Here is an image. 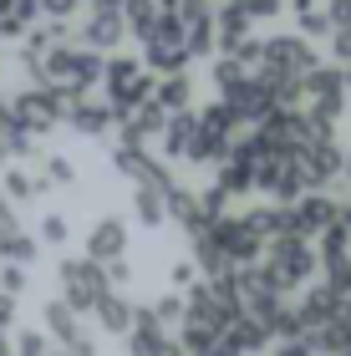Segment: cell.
Here are the masks:
<instances>
[{"label":"cell","mask_w":351,"mask_h":356,"mask_svg":"<svg viewBox=\"0 0 351 356\" xmlns=\"http://www.w3.org/2000/svg\"><path fill=\"white\" fill-rule=\"evenodd\" d=\"M341 214H346V204L336 199V193H321V188L291 204V224H295V234H306V239L326 234L331 224H341Z\"/></svg>","instance_id":"8fae6325"},{"label":"cell","mask_w":351,"mask_h":356,"mask_svg":"<svg viewBox=\"0 0 351 356\" xmlns=\"http://www.w3.org/2000/svg\"><path fill=\"white\" fill-rule=\"evenodd\" d=\"M270 356H316V346L306 341V336H280V341H275V351H270Z\"/></svg>","instance_id":"4dcf8cb0"},{"label":"cell","mask_w":351,"mask_h":356,"mask_svg":"<svg viewBox=\"0 0 351 356\" xmlns=\"http://www.w3.org/2000/svg\"><path fill=\"white\" fill-rule=\"evenodd\" d=\"M214 36H219V51H234L239 41L254 36V21L234 6V0H225V6H214Z\"/></svg>","instance_id":"ac0fdd59"},{"label":"cell","mask_w":351,"mask_h":356,"mask_svg":"<svg viewBox=\"0 0 351 356\" xmlns=\"http://www.w3.org/2000/svg\"><path fill=\"white\" fill-rule=\"evenodd\" d=\"M102 87H107V102H113V112L122 118L127 107L148 102L153 97V72L142 67V56H127V51H113L102 61Z\"/></svg>","instance_id":"277c9868"},{"label":"cell","mask_w":351,"mask_h":356,"mask_svg":"<svg viewBox=\"0 0 351 356\" xmlns=\"http://www.w3.org/2000/svg\"><path fill=\"white\" fill-rule=\"evenodd\" d=\"M133 219L142 224V229H163V224H168V193L133 188Z\"/></svg>","instance_id":"ffe728a7"},{"label":"cell","mask_w":351,"mask_h":356,"mask_svg":"<svg viewBox=\"0 0 351 356\" xmlns=\"http://www.w3.org/2000/svg\"><path fill=\"white\" fill-rule=\"evenodd\" d=\"M0 193H6L10 204H26V199H41L46 184L36 173H26V168H6V178H0Z\"/></svg>","instance_id":"44dd1931"},{"label":"cell","mask_w":351,"mask_h":356,"mask_svg":"<svg viewBox=\"0 0 351 356\" xmlns=\"http://www.w3.org/2000/svg\"><path fill=\"white\" fill-rule=\"evenodd\" d=\"M36 178L46 188H76V163L67 153H41L36 158Z\"/></svg>","instance_id":"d6986e66"},{"label":"cell","mask_w":351,"mask_h":356,"mask_svg":"<svg viewBox=\"0 0 351 356\" xmlns=\"http://www.w3.org/2000/svg\"><path fill=\"white\" fill-rule=\"evenodd\" d=\"M127 250H133V229H127L122 214H102V219L87 229V239H82V254H87V260H97V265L122 260Z\"/></svg>","instance_id":"30bf717a"},{"label":"cell","mask_w":351,"mask_h":356,"mask_svg":"<svg viewBox=\"0 0 351 356\" xmlns=\"http://www.w3.org/2000/svg\"><path fill=\"white\" fill-rule=\"evenodd\" d=\"M10 331H15V296L0 290V336H10Z\"/></svg>","instance_id":"836d02e7"},{"label":"cell","mask_w":351,"mask_h":356,"mask_svg":"<svg viewBox=\"0 0 351 356\" xmlns=\"http://www.w3.org/2000/svg\"><path fill=\"white\" fill-rule=\"evenodd\" d=\"M92 316H97V331L102 336H127V331H133V316H138V300L127 296V290H107Z\"/></svg>","instance_id":"2e32d148"},{"label":"cell","mask_w":351,"mask_h":356,"mask_svg":"<svg viewBox=\"0 0 351 356\" xmlns=\"http://www.w3.org/2000/svg\"><path fill=\"white\" fill-rule=\"evenodd\" d=\"M113 290V280H107V270L97 265V260H87V254H67V260L56 265V296L72 305V311H82V316H92L97 311V300Z\"/></svg>","instance_id":"3957f363"},{"label":"cell","mask_w":351,"mask_h":356,"mask_svg":"<svg viewBox=\"0 0 351 356\" xmlns=\"http://www.w3.org/2000/svg\"><path fill=\"white\" fill-rule=\"evenodd\" d=\"M199 280V265L194 260H173V290H188Z\"/></svg>","instance_id":"1f68e13d"},{"label":"cell","mask_w":351,"mask_h":356,"mask_svg":"<svg viewBox=\"0 0 351 356\" xmlns=\"http://www.w3.org/2000/svg\"><path fill=\"white\" fill-rule=\"evenodd\" d=\"M239 10L250 15V21H275V15L285 10V0H234Z\"/></svg>","instance_id":"f1b7e54d"},{"label":"cell","mask_w":351,"mask_h":356,"mask_svg":"<svg viewBox=\"0 0 351 356\" xmlns=\"http://www.w3.org/2000/svg\"><path fill=\"white\" fill-rule=\"evenodd\" d=\"M102 51H87V46H72V41H61L46 51V61L36 72H31V82H41V87H51L61 92L67 102H76V97H92V87H102Z\"/></svg>","instance_id":"6da1fadb"},{"label":"cell","mask_w":351,"mask_h":356,"mask_svg":"<svg viewBox=\"0 0 351 356\" xmlns=\"http://www.w3.org/2000/svg\"><path fill=\"white\" fill-rule=\"evenodd\" d=\"M76 10H82V0H41V15H46V21H72Z\"/></svg>","instance_id":"f546056e"},{"label":"cell","mask_w":351,"mask_h":356,"mask_svg":"<svg viewBox=\"0 0 351 356\" xmlns=\"http://www.w3.org/2000/svg\"><path fill=\"white\" fill-rule=\"evenodd\" d=\"M326 15H331V31L351 26V0H326Z\"/></svg>","instance_id":"d6a6232c"},{"label":"cell","mask_w":351,"mask_h":356,"mask_svg":"<svg viewBox=\"0 0 351 356\" xmlns=\"http://www.w3.org/2000/svg\"><path fill=\"white\" fill-rule=\"evenodd\" d=\"M36 239H41L46 250H61V245L72 239V224H67V214H46V219H41V229H36Z\"/></svg>","instance_id":"d4e9b609"},{"label":"cell","mask_w":351,"mask_h":356,"mask_svg":"<svg viewBox=\"0 0 351 356\" xmlns=\"http://www.w3.org/2000/svg\"><path fill=\"white\" fill-rule=\"evenodd\" d=\"M163 122H168V112L153 102H138V107H127L122 118H117V143H133V148H148V143H158V133H163Z\"/></svg>","instance_id":"4fadbf2b"},{"label":"cell","mask_w":351,"mask_h":356,"mask_svg":"<svg viewBox=\"0 0 351 356\" xmlns=\"http://www.w3.org/2000/svg\"><path fill=\"white\" fill-rule=\"evenodd\" d=\"M148 311H153V321H158L163 331H179V326H183V290H163Z\"/></svg>","instance_id":"603a6c76"},{"label":"cell","mask_w":351,"mask_h":356,"mask_svg":"<svg viewBox=\"0 0 351 356\" xmlns=\"http://www.w3.org/2000/svg\"><path fill=\"white\" fill-rule=\"evenodd\" d=\"M51 336L46 331H26V326H15L10 331V356H51Z\"/></svg>","instance_id":"cb8c5ba5"},{"label":"cell","mask_w":351,"mask_h":356,"mask_svg":"<svg viewBox=\"0 0 351 356\" xmlns=\"http://www.w3.org/2000/svg\"><path fill=\"white\" fill-rule=\"evenodd\" d=\"M158 148H163V163H194V148H199L194 107H188V112H168L163 133H158Z\"/></svg>","instance_id":"7c38bea8"},{"label":"cell","mask_w":351,"mask_h":356,"mask_svg":"<svg viewBox=\"0 0 351 356\" xmlns=\"http://www.w3.org/2000/svg\"><path fill=\"white\" fill-rule=\"evenodd\" d=\"M0 290L21 300L26 290H31V270H26V265H0Z\"/></svg>","instance_id":"4316f807"},{"label":"cell","mask_w":351,"mask_h":356,"mask_svg":"<svg viewBox=\"0 0 351 356\" xmlns=\"http://www.w3.org/2000/svg\"><path fill=\"white\" fill-rule=\"evenodd\" d=\"M41 331L51 336V346H61V351L76 346V341H92V331L82 326V311H72L61 296L41 305Z\"/></svg>","instance_id":"5bb4252c"},{"label":"cell","mask_w":351,"mask_h":356,"mask_svg":"<svg viewBox=\"0 0 351 356\" xmlns=\"http://www.w3.org/2000/svg\"><path fill=\"white\" fill-rule=\"evenodd\" d=\"M194 118H199V148H194V163H219V158H229L234 138H239L234 112L214 97V102L194 107Z\"/></svg>","instance_id":"52a82bcc"},{"label":"cell","mask_w":351,"mask_h":356,"mask_svg":"<svg viewBox=\"0 0 351 356\" xmlns=\"http://www.w3.org/2000/svg\"><path fill=\"white\" fill-rule=\"evenodd\" d=\"M67 122L76 138H107L117 127V112L113 102H97V97H76V102H67Z\"/></svg>","instance_id":"9a60e30c"},{"label":"cell","mask_w":351,"mask_h":356,"mask_svg":"<svg viewBox=\"0 0 351 356\" xmlns=\"http://www.w3.org/2000/svg\"><path fill=\"white\" fill-rule=\"evenodd\" d=\"M117 6H122V15H127V31H142L158 10H163V0H117Z\"/></svg>","instance_id":"484cf974"},{"label":"cell","mask_w":351,"mask_h":356,"mask_svg":"<svg viewBox=\"0 0 351 356\" xmlns=\"http://www.w3.org/2000/svg\"><path fill=\"white\" fill-rule=\"evenodd\" d=\"M127 36V15L117 0H92V10H87V21L76 26V46H87V51H117Z\"/></svg>","instance_id":"ba28073f"},{"label":"cell","mask_w":351,"mask_h":356,"mask_svg":"<svg viewBox=\"0 0 351 356\" xmlns=\"http://www.w3.org/2000/svg\"><path fill=\"white\" fill-rule=\"evenodd\" d=\"M295 163H300V173H306V184H311V193H316V188H326V184H336V178H341L346 148H341L336 138H311L306 148L295 153Z\"/></svg>","instance_id":"9c48e42d"},{"label":"cell","mask_w":351,"mask_h":356,"mask_svg":"<svg viewBox=\"0 0 351 356\" xmlns=\"http://www.w3.org/2000/svg\"><path fill=\"white\" fill-rule=\"evenodd\" d=\"M0 356H10V351H0Z\"/></svg>","instance_id":"d590c367"},{"label":"cell","mask_w":351,"mask_h":356,"mask_svg":"<svg viewBox=\"0 0 351 356\" xmlns=\"http://www.w3.org/2000/svg\"><path fill=\"white\" fill-rule=\"evenodd\" d=\"M153 102L163 112H188L194 107V67L188 72H168V76H153Z\"/></svg>","instance_id":"e0dca14e"},{"label":"cell","mask_w":351,"mask_h":356,"mask_svg":"<svg viewBox=\"0 0 351 356\" xmlns=\"http://www.w3.org/2000/svg\"><path fill=\"white\" fill-rule=\"evenodd\" d=\"M321 270H326V285L336 290L341 300H351V254H346V260H336V265H321Z\"/></svg>","instance_id":"83f0119b"},{"label":"cell","mask_w":351,"mask_h":356,"mask_svg":"<svg viewBox=\"0 0 351 356\" xmlns=\"http://www.w3.org/2000/svg\"><path fill=\"white\" fill-rule=\"evenodd\" d=\"M295 26H300V36H331V15L321 0H295Z\"/></svg>","instance_id":"7402d4cb"},{"label":"cell","mask_w":351,"mask_h":356,"mask_svg":"<svg viewBox=\"0 0 351 356\" xmlns=\"http://www.w3.org/2000/svg\"><path fill=\"white\" fill-rule=\"evenodd\" d=\"M300 102L316 122H341L346 107H351V92H346V72L341 67H316L306 76V92H300Z\"/></svg>","instance_id":"8992f818"},{"label":"cell","mask_w":351,"mask_h":356,"mask_svg":"<svg viewBox=\"0 0 351 356\" xmlns=\"http://www.w3.org/2000/svg\"><path fill=\"white\" fill-rule=\"evenodd\" d=\"M341 184L351 188V153H346V163H341Z\"/></svg>","instance_id":"e575fe53"},{"label":"cell","mask_w":351,"mask_h":356,"mask_svg":"<svg viewBox=\"0 0 351 356\" xmlns=\"http://www.w3.org/2000/svg\"><path fill=\"white\" fill-rule=\"evenodd\" d=\"M316 270H321V254H316V239H306V234H275L260 254L265 290H275V296L306 290Z\"/></svg>","instance_id":"7a4b0ae2"},{"label":"cell","mask_w":351,"mask_h":356,"mask_svg":"<svg viewBox=\"0 0 351 356\" xmlns=\"http://www.w3.org/2000/svg\"><path fill=\"white\" fill-rule=\"evenodd\" d=\"M82 6H87V0H82Z\"/></svg>","instance_id":"8d00e7d4"},{"label":"cell","mask_w":351,"mask_h":356,"mask_svg":"<svg viewBox=\"0 0 351 356\" xmlns=\"http://www.w3.org/2000/svg\"><path fill=\"white\" fill-rule=\"evenodd\" d=\"M10 118L21 122L31 138H41V133H51V127L67 122V97L36 82V87H26V92L10 97Z\"/></svg>","instance_id":"5b68a950"}]
</instances>
